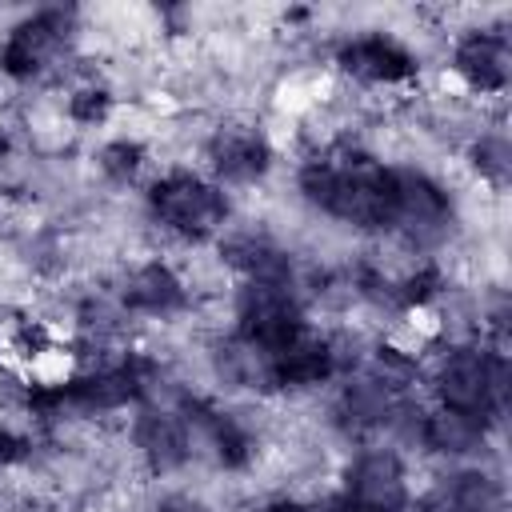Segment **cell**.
<instances>
[{"label": "cell", "mask_w": 512, "mask_h": 512, "mask_svg": "<svg viewBox=\"0 0 512 512\" xmlns=\"http://www.w3.org/2000/svg\"><path fill=\"white\" fill-rule=\"evenodd\" d=\"M448 68L464 80L472 96H504L508 72H512V48L504 28L456 36L448 44Z\"/></svg>", "instance_id": "6da1fadb"}]
</instances>
